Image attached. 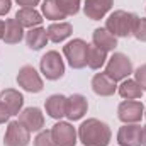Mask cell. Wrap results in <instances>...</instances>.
<instances>
[{
    "instance_id": "8",
    "label": "cell",
    "mask_w": 146,
    "mask_h": 146,
    "mask_svg": "<svg viewBox=\"0 0 146 146\" xmlns=\"http://www.w3.org/2000/svg\"><path fill=\"white\" fill-rule=\"evenodd\" d=\"M29 143H31V133L19 121L9 122L5 136H3V145L5 146H27Z\"/></svg>"
},
{
    "instance_id": "22",
    "label": "cell",
    "mask_w": 146,
    "mask_h": 146,
    "mask_svg": "<svg viewBox=\"0 0 146 146\" xmlns=\"http://www.w3.org/2000/svg\"><path fill=\"white\" fill-rule=\"evenodd\" d=\"M107 60V51L100 49L95 44H88V51H87V66L92 70H99L106 65Z\"/></svg>"
},
{
    "instance_id": "2",
    "label": "cell",
    "mask_w": 146,
    "mask_h": 146,
    "mask_svg": "<svg viewBox=\"0 0 146 146\" xmlns=\"http://www.w3.org/2000/svg\"><path fill=\"white\" fill-rule=\"evenodd\" d=\"M138 19L139 17L136 14H133V12L114 10L106 21V29L115 37H129L134 33Z\"/></svg>"
},
{
    "instance_id": "12",
    "label": "cell",
    "mask_w": 146,
    "mask_h": 146,
    "mask_svg": "<svg viewBox=\"0 0 146 146\" xmlns=\"http://www.w3.org/2000/svg\"><path fill=\"white\" fill-rule=\"evenodd\" d=\"M141 126L124 124L117 133V143L121 146H141Z\"/></svg>"
},
{
    "instance_id": "30",
    "label": "cell",
    "mask_w": 146,
    "mask_h": 146,
    "mask_svg": "<svg viewBox=\"0 0 146 146\" xmlns=\"http://www.w3.org/2000/svg\"><path fill=\"white\" fill-rule=\"evenodd\" d=\"M10 7H12V0H0V15L9 14Z\"/></svg>"
},
{
    "instance_id": "11",
    "label": "cell",
    "mask_w": 146,
    "mask_h": 146,
    "mask_svg": "<svg viewBox=\"0 0 146 146\" xmlns=\"http://www.w3.org/2000/svg\"><path fill=\"white\" fill-rule=\"evenodd\" d=\"M114 5V0H85L83 12L90 21H100Z\"/></svg>"
},
{
    "instance_id": "10",
    "label": "cell",
    "mask_w": 146,
    "mask_h": 146,
    "mask_svg": "<svg viewBox=\"0 0 146 146\" xmlns=\"http://www.w3.org/2000/svg\"><path fill=\"white\" fill-rule=\"evenodd\" d=\"M19 122L29 133H39L44 127V115L37 107H27L19 112Z\"/></svg>"
},
{
    "instance_id": "13",
    "label": "cell",
    "mask_w": 146,
    "mask_h": 146,
    "mask_svg": "<svg viewBox=\"0 0 146 146\" xmlns=\"http://www.w3.org/2000/svg\"><path fill=\"white\" fill-rule=\"evenodd\" d=\"M88 109V102L82 94H73L72 97H68L66 100V115L70 121H78L82 119Z\"/></svg>"
},
{
    "instance_id": "14",
    "label": "cell",
    "mask_w": 146,
    "mask_h": 146,
    "mask_svg": "<svg viewBox=\"0 0 146 146\" xmlns=\"http://www.w3.org/2000/svg\"><path fill=\"white\" fill-rule=\"evenodd\" d=\"M92 90H94L97 95H100V97H110V95L115 94L117 85H115V82L110 78L109 75H106V73H97V75H94V78H92Z\"/></svg>"
},
{
    "instance_id": "6",
    "label": "cell",
    "mask_w": 146,
    "mask_h": 146,
    "mask_svg": "<svg viewBox=\"0 0 146 146\" xmlns=\"http://www.w3.org/2000/svg\"><path fill=\"white\" fill-rule=\"evenodd\" d=\"M17 83H19V87H22L26 92H31V94H39L42 90V87H44L42 78L34 70V66H31V65H24L19 70Z\"/></svg>"
},
{
    "instance_id": "16",
    "label": "cell",
    "mask_w": 146,
    "mask_h": 146,
    "mask_svg": "<svg viewBox=\"0 0 146 146\" xmlns=\"http://www.w3.org/2000/svg\"><path fill=\"white\" fill-rule=\"evenodd\" d=\"M15 19H17V22L22 27H29V29L39 27L41 22H42L41 14L37 12L36 9H33V7H21L17 10V14H15Z\"/></svg>"
},
{
    "instance_id": "25",
    "label": "cell",
    "mask_w": 146,
    "mask_h": 146,
    "mask_svg": "<svg viewBox=\"0 0 146 146\" xmlns=\"http://www.w3.org/2000/svg\"><path fill=\"white\" fill-rule=\"evenodd\" d=\"M65 15H75L80 10V0H56Z\"/></svg>"
},
{
    "instance_id": "32",
    "label": "cell",
    "mask_w": 146,
    "mask_h": 146,
    "mask_svg": "<svg viewBox=\"0 0 146 146\" xmlns=\"http://www.w3.org/2000/svg\"><path fill=\"white\" fill-rule=\"evenodd\" d=\"M141 145L146 146V126H143V129H141Z\"/></svg>"
},
{
    "instance_id": "20",
    "label": "cell",
    "mask_w": 146,
    "mask_h": 146,
    "mask_svg": "<svg viewBox=\"0 0 146 146\" xmlns=\"http://www.w3.org/2000/svg\"><path fill=\"white\" fill-rule=\"evenodd\" d=\"M48 33H46V29H42V27H33V29H29L27 33H26V44L29 46V49H33V51H39V49H42L46 44H48Z\"/></svg>"
},
{
    "instance_id": "19",
    "label": "cell",
    "mask_w": 146,
    "mask_h": 146,
    "mask_svg": "<svg viewBox=\"0 0 146 146\" xmlns=\"http://www.w3.org/2000/svg\"><path fill=\"white\" fill-rule=\"evenodd\" d=\"M24 37V27L17 22V19H7L3 29V41L5 44H17Z\"/></svg>"
},
{
    "instance_id": "27",
    "label": "cell",
    "mask_w": 146,
    "mask_h": 146,
    "mask_svg": "<svg viewBox=\"0 0 146 146\" xmlns=\"http://www.w3.org/2000/svg\"><path fill=\"white\" fill-rule=\"evenodd\" d=\"M133 36L141 42H146V19H138Z\"/></svg>"
},
{
    "instance_id": "34",
    "label": "cell",
    "mask_w": 146,
    "mask_h": 146,
    "mask_svg": "<svg viewBox=\"0 0 146 146\" xmlns=\"http://www.w3.org/2000/svg\"><path fill=\"white\" fill-rule=\"evenodd\" d=\"M145 117H146V107H145Z\"/></svg>"
},
{
    "instance_id": "26",
    "label": "cell",
    "mask_w": 146,
    "mask_h": 146,
    "mask_svg": "<svg viewBox=\"0 0 146 146\" xmlns=\"http://www.w3.org/2000/svg\"><path fill=\"white\" fill-rule=\"evenodd\" d=\"M34 146H56L51 131H39L34 138Z\"/></svg>"
},
{
    "instance_id": "5",
    "label": "cell",
    "mask_w": 146,
    "mask_h": 146,
    "mask_svg": "<svg viewBox=\"0 0 146 146\" xmlns=\"http://www.w3.org/2000/svg\"><path fill=\"white\" fill-rule=\"evenodd\" d=\"M41 73L48 80H60L65 75V63L58 51H48L39 61Z\"/></svg>"
},
{
    "instance_id": "29",
    "label": "cell",
    "mask_w": 146,
    "mask_h": 146,
    "mask_svg": "<svg viewBox=\"0 0 146 146\" xmlns=\"http://www.w3.org/2000/svg\"><path fill=\"white\" fill-rule=\"evenodd\" d=\"M10 110H9V107L0 100V124H3V122H7L9 119H10Z\"/></svg>"
},
{
    "instance_id": "24",
    "label": "cell",
    "mask_w": 146,
    "mask_h": 146,
    "mask_svg": "<svg viewBox=\"0 0 146 146\" xmlns=\"http://www.w3.org/2000/svg\"><path fill=\"white\" fill-rule=\"evenodd\" d=\"M41 10H42V15L46 19H49V21H60L61 22V19L66 17L61 12V9H60V5H58L56 0H44L42 5H41Z\"/></svg>"
},
{
    "instance_id": "1",
    "label": "cell",
    "mask_w": 146,
    "mask_h": 146,
    "mask_svg": "<svg viewBox=\"0 0 146 146\" xmlns=\"http://www.w3.org/2000/svg\"><path fill=\"white\" fill-rule=\"evenodd\" d=\"M110 127L99 119H87L78 127V138L83 146H109Z\"/></svg>"
},
{
    "instance_id": "18",
    "label": "cell",
    "mask_w": 146,
    "mask_h": 146,
    "mask_svg": "<svg viewBox=\"0 0 146 146\" xmlns=\"http://www.w3.org/2000/svg\"><path fill=\"white\" fill-rule=\"evenodd\" d=\"M92 41H94L95 46H99L104 51H114L117 48V37L114 34H110L106 27L95 29L94 34H92Z\"/></svg>"
},
{
    "instance_id": "7",
    "label": "cell",
    "mask_w": 146,
    "mask_h": 146,
    "mask_svg": "<svg viewBox=\"0 0 146 146\" xmlns=\"http://www.w3.org/2000/svg\"><path fill=\"white\" fill-rule=\"evenodd\" d=\"M145 115V106L138 100H124L117 107V117L124 124H138Z\"/></svg>"
},
{
    "instance_id": "33",
    "label": "cell",
    "mask_w": 146,
    "mask_h": 146,
    "mask_svg": "<svg viewBox=\"0 0 146 146\" xmlns=\"http://www.w3.org/2000/svg\"><path fill=\"white\" fill-rule=\"evenodd\" d=\"M3 29H5V22L0 21V39H3Z\"/></svg>"
},
{
    "instance_id": "3",
    "label": "cell",
    "mask_w": 146,
    "mask_h": 146,
    "mask_svg": "<svg viewBox=\"0 0 146 146\" xmlns=\"http://www.w3.org/2000/svg\"><path fill=\"white\" fill-rule=\"evenodd\" d=\"M87 51L88 44L83 39H73L63 46V54L73 70H82L87 66Z\"/></svg>"
},
{
    "instance_id": "23",
    "label": "cell",
    "mask_w": 146,
    "mask_h": 146,
    "mask_svg": "<svg viewBox=\"0 0 146 146\" xmlns=\"http://www.w3.org/2000/svg\"><path fill=\"white\" fill-rule=\"evenodd\" d=\"M119 95L126 100H136L143 95V88L136 80L127 78V80H122V83L119 85Z\"/></svg>"
},
{
    "instance_id": "21",
    "label": "cell",
    "mask_w": 146,
    "mask_h": 146,
    "mask_svg": "<svg viewBox=\"0 0 146 146\" xmlns=\"http://www.w3.org/2000/svg\"><path fill=\"white\" fill-rule=\"evenodd\" d=\"M46 33H48V39H49V41H53V42H61V41H65L66 37L72 36L73 27H72L70 22H54V24H51V26L46 29Z\"/></svg>"
},
{
    "instance_id": "17",
    "label": "cell",
    "mask_w": 146,
    "mask_h": 146,
    "mask_svg": "<svg viewBox=\"0 0 146 146\" xmlns=\"http://www.w3.org/2000/svg\"><path fill=\"white\" fill-rule=\"evenodd\" d=\"M0 100L9 107L12 115H17L21 112V109H22V106H24V97L15 88H5L0 94Z\"/></svg>"
},
{
    "instance_id": "31",
    "label": "cell",
    "mask_w": 146,
    "mask_h": 146,
    "mask_svg": "<svg viewBox=\"0 0 146 146\" xmlns=\"http://www.w3.org/2000/svg\"><path fill=\"white\" fill-rule=\"evenodd\" d=\"M19 5H22V7H33L34 9V5H37L41 0H15Z\"/></svg>"
},
{
    "instance_id": "15",
    "label": "cell",
    "mask_w": 146,
    "mask_h": 146,
    "mask_svg": "<svg viewBox=\"0 0 146 146\" xmlns=\"http://www.w3.org/2000/svg\"><path fill=\"white\" fill-rule=\"evenodd\" d=\"M66 100H68V97H65L61 94H54V95L48 97L44 102L46 114H49V117H53V119L65 117L66 115Z\"/></svg>"
},
{
    "instance_id": "4",
    "label": "cell",
    "mask_w": 146,
    "mask_h": 146,
    "mask_svg": "<svg viewBox=\"0 0 146 146\" xmlns=\"http://www.w3.org/2000/svg\"><path fill=\"white\" fill-rule=\"evenodd\" d=\"M106 75H109L114 82H121V80H126L131 73H133V63L131 60L122 54V53H114L110 56V60L107 61V66H106Z\"/></svg>"
},
{
    "instance_id": "9",
    "label": "cell",
    "mask_w": 146,
    "mask_h": 146,
    "mask_svg": "<svg viewBox=\"0 0 146 146\" xmlns=\"http://www.w3.org/2000/svg\"><path fill=\"white\" fill-rule=\"evenodd\" d=\"M51 134L56 146H75L76 145V131L70 122H56L51 127Z\"/></svg>"
},
{
    "instance_id": "28",
    "label": "cell",
    "mask_w": 146,
    "mask_h": 146,
    "mask_svg": "<svg viewBox=\"0 0 146 146\" xmlns=\"http://www.w3.org/2000/svg\"><path fill=\"white\" fill-rule=\"evenodd\" d=\"M134 80L139 83V87L143 88V92H146V65H141L136 68L134 72Z\"/></svg>"
}]
</instances>
